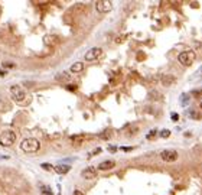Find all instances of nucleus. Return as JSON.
<instances>
[{"label": "nucleus", "instance_id": "nucleus-23", "mask_svg": "<svg viewBox=\"0 0 202 195\" xmlns=\"http://www.w3.org/2000/svg\"><path fill=\"white\" fill-rule=\"evenodd\" d=\"M100 152H101V149H95V150L93 152V155H98V153H100Z\"/></svg>", "mask_w": 202, "mask_h": 195}, {"label": "nucleus", "instance_id": "nucleus-18", "mask_svg": "<svg viewBox=\"0 0 202 195\" xmlns=\"http://www.w3.org/2000/svg\"><path fill=\"white\" fill-rule=\"evenodd\" d=\"M170 119H172L173 121H177V120H179V114H177V113H172V114H170Z\"/></svg>", "mask_w": 202, "mask_h": 195}, {"label": "nucleus", "instance_id": "nucleus-1", "mask_svg": "<svg viewBox=\"0 0 202 195\" xmlns=\"http://www.w3.org/2000/svg\"><path fill=\"white\" fill-rule=\"evenodd\" d=\"M40 147V143L39 140L33 139V137H29V139H23L20 142V149L26 152V153H35V152H38Z\"/></svg>", "mask_w": 202, "mask_h": 195}, {"label": "nucleus", "instance_id": "nucleus-4", "mask_svg": "<svg viewBox=\"0 0 202 195\" xmlns=\"http://www.w3.org/2000/svg\"><path fill=\"white\" fill-rule=\"evenodd\" d=\"M10 94H12V98L15 100V101H23L25 98H26V91L22 88L20 85H13V87H10Z\"/></svg>", "mask_w": 202, "mask_h": 195}, {"label": "nucleus", "instance_id": "nucleus-10", "mask_svg": "<svg viewBox=\"0 0 202 195\" xmlns=\"http://www.w3.org/2000/svg\"><path fill=\"white\" fill-rule=\"evenodd\" d=\"M159 80H160V82L165 85V87H169L170 84H173L175 81H176V78L173 77V75H160V77H158Z\"/></svg>", "mask_w": 202, "mask_h": 195}, {"label": "nucleus", "instance_id": "nucleus-11", "mask_svg": "<svg viewBox=\"0 0 202 195\" xmlns=\"http://www.w3.org/2000/svg\"><path fill=\"white\" fill-rule=\"evenodd\" d=\"M116 166V162L114 161H104L98 165V169L100 170H108V169H113Z\"/></svg>", "mask_w": 202, "mask_h": 195}, {"label": "nucleus", "instance_id": "nucleus-24", "mask_svg": "<svg viewBox=\"0 0 202 195\" xmlns=\"http://www.w3.org/2000/svg\"><path fill=\"white\" fill-rule=\"evenodd\" d=\"M74 195H84V194H82L81 191H78V189H77V191H74Z\"/></svg>", "mask_w": 202, "mask_h": 195}, {"label": "nucleus", "instance_id": "nucleus-17", "mask_svg": "<svg viewBox=\"0 0 202 195\" xmlns=\"http://www.w3.org/2000/svg\"><path fill=\"white\" fill-rule=\"evenodd\" d=\"M160 136H162V137H169V136H170V132H169V130H162V132H160Z\"/></svg>", "mask_w": 202, "mask_h": 195}, {"label": "nucleus", "instance_id": "nucleus-27", "mask_svg": "<svg viewBox=\"0 0 202 195\" xmlns=\"http://www.w3.org/2000/svg\"><path fill=\"white\" fill-rule=\"evenodd\" d=\"M201 107H202V103H201Z\"/></svg>", "mask_w": 202, "mask_h": 195}, {"label": "nucleus", "instance_id": "nucleus-8", "mask_svg": "<svg viewBox=\"0 0 202 195\" xmlns=\"http://www.w3.org/2000/svg\"><path fill=\"white\" fill-rule=\"evenodd\" d=\"M81 175H82L84 179H93V178L97 176V169L93 168V166H88V168H85V169L82 170Z\"/></svg>", "mask_w": 202, "mask_h": 195}, {"label": "nucleus", "instance_id": "nucleus-19", "mask_svg": "<svg viewBox=\"0 0 202 195\" xmlns=\"http://www.w3.org/2000/svg\"><path fill=\"white\" fill-rule=\"evenodd\" d=\"M156 136V130H152L150 133H147V139H153Z\"/></svg>", "mask_w": 202, "mask_h": 195}, {"label": "nucleus", "instance_id": "nucleus-20", "mask_svg": "<svg viewBox=\"0 0 202 195\" xmlns=\"http://www.w3.org/2000/svg\"><path fill=\"white\" fill-rule=\"evenodd\" d=\"M192 94H193V96H202V90H198V91L195 90V91H193Z\"/></svg>", "mask_w": 202, "mask_h": 195}, {"label": "nucleus", "instance_id": "nucleus-21", "mask_svg": "<svg viewBox=\"0 0 202 195\" xmlns=\"http://www.w3.org/2000/svg\"><path fill=\"white\" fill-rule=\"evenodd\" d=\"M121 149H123L124 152H128V150H133L134 147H133V146H130V147H121Z\"/></svg>", "mask_w": 202, "mask_h": 195}, {"label": "nucleus", "instance_id": "nucleus-9", "mask_svg": "<svg viewBox=\"0 0 202 195\" xmlns=\"http://www.w3.org/2000/svg\"><path fill=\"white\" fill-rule=\"evenodd\" d=\"M54 169L56 170L58 175H65V173H68V172L71 170V166L66 165V163H58Z\"/></svg>", "mask_w": 202, "mask_h": 195}, {"label": "nucleus", "instance_id": "nucleus-6", "mask_svg": "<svg viewBox=\"0 0 202 195\" xmlns=\"http://www.w3.org/2000/svg\"><path fill=\"white\" fill-rule=\"evenodd\" d=\"M160 156L165 162H175L177 159V152L176 150H163Z\"/></svg>", "mask_w": 202, "mask_h": 195}, {"label": "nucleus", "instance_id": "nucleus-7", "mask_svg": "<svg viewBox=\"0 0 202 195\" xmlns=\"http://www.w3.org/2000/svg\"><path fill=\"white\" fill-rule=\"evenodd\" d=\"M111 7H113V5H111L110 2H97L95 3V9H97V12L98 13H107V12H110L111 10Z\"/></svg>", "mask_w": 202, "mask_h": 195}, {"label": "nucleus", "instance_id": "nucleus-3", "mask_svg": "<svg viewBox=\"0 0 202 195\" xmlns=\"http://www.w3.org/2000/svg\"><path fill=\"white\" fill-rule=\"evenodd\" d=\"M177 61L181 62L183 67H191L195 61V52L193 51H183V52L179 54Z\"/></svg>", "mask_w": 202, "mask_h": 195}, {"label": "nucleus", "instance_id": "nucleus-14", "mask_svg": "<svg viewBox=\"0 0 202 195\" xmlns=\"http://www.w3.org/2000/svg\"><path fill=\"white\" fill-rule=\"evenodd\" d=\"M179 101H181V104H182V107H186V105H189V101H191V97H189V94H182L181 96V98H179Z\"/></svg>", "mask_w": 202, "mask_h": 195}, {"label": "nucleus", "instance_id": "nucleus-2", "mask_svg": "<svg viewBox=\"0 0 202 195\" xmlns=\"http://www.w3.org/2000/svg\"><path fill=\"white\" fill-rule=\"evenodd\" d=\"M16 142V135L12 130H5V132L0 133V146L9 147Z\"/></svg>", "mask_w": 202, "mask_h": 195}, {"label": "nucleus", "instance_id": "nucleus-5", "mask_svg": "<svg viewBox=\"0 0 202 195\" xmlns=\"http://www.w3.org/2000/svg\"><path fill=\"white\" fill-rule=\"evenodd\" d=\"M101 54H103V49L101 48H91L89 51H87L85 59L87 61H95V59H98L101 56Z\"/></svg>", "mask_w": 202, "mask_h": 195}, {"label": "nucleus", "instance_id": "nucleus-22", "mask_svg": "<svg viewBox=\"0 0 202 195\" xmlns=\"http://www.w3.org/2000/svg\"><path fill=\"white\" fill-rule=\"evenodd\" d=\"M42 168H43V169H51V166L46 165V163H42Z\"/></svg>", "mask_w": 202, "mask_h": 195}, {"label": "nucleus", "instance_id": "nucleus-16", "mask_svg": "<svg viewBox=\"0 0 202 195\" xmlns=\"http://www.w3.org/2000/svg\"><path fill=\"white\" fill-rule=\"evenodd\" d=\"M149 98L150 100H160V96L158 91H152V93H149Z\"/></svg>", "mask_w": 202, "mask_h": 195}, {"label": "nucleus", "instance_id": "nucleus-12", "mask_svg": "<svg viewBox=\"0 0 202 195\" xmlns=\"http://www.w3.org/2000/svg\"><path fill=\"white\" fill-rule=\"evenodd\" d=\"M82 70H84V64L79 61V62H75V64L71 65V70H70V71L74 72V74H79Z\"/></svg>", "mask_w": 202, "mask_h": 195}, {"label": "nucleus", "instance_id": "nucleus-13", "mask_svg": "<svg viewBox=\"0 0 202 195\" xmlns=\"http://www.w3.org/2000/svg\"><path fill=\"white\" fill-rule=\"evenodd\" d=\"M55 78H56L58 81H64V82H68V81L71 80L70 72H66V71H62V72L56 74V75H55Z\"/></svg>", "mask_w": 202, "mask_h": 195}, {"label": "nucleus", "instance_id": "nucleus-26", "mask_svg": "<svg viewBox=\"0 0 202 195\" xmlns=\"http://www.w3.org/2000/svg\"><path fill=\"white\" fill-rule=\"evenodd\" d=\"M5 74H6L5 71H0V75H5Z\"/></svg>", "mask_w": 202, "mask_h": 195}, {"label": "nucleus", "instance_id": "nucleus-25", "mask_svg": "<svg viewBox=\"0 0 202 195\" xmlns=\"http://www.w3.org/2000/svg\"><path fill=\"white\" fill-rule=\"evenodd\" d=\"M108 150H111V152H116V150H117V147H114V146H110V147H108Z\"/></svg>", "mask_w": 202, "mask_h": 195}, {"label": "nucleus", "instance_id": "nucleus-15", "mask_svg": "<svg viewBox=\"0 0 202 195\" xmlns=\"http://www.w3.org/2000/svg\"><path fill=\"white\" fill-rule=\"evenodd\" d=\"M111 135H113V130H111V129H105V132H103V133H100L98 136H100V139H104V140H108V139L111 137Z\"/></svg>", "mask_w": 202, "mask_h": 195}]
</instances>
